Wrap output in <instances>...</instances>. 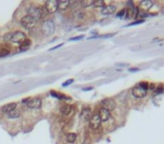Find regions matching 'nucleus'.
<instances>
[{"mask_svg": "<svg viewBox=\"0 0 164 144\" xmlns=\"http://www.w3.org/2000/svg\"><path fill=\"white\" fill-rule=\"evenodd\" d=\"M5 41H9L14 44H21L24 41H26V34L24 32L16 31L11 32V33H7L3 36Z\"/></svg>", "mask_w": 164, "mask_h": 144, "instance_id": "nucleus-1", "label": "nucleus"}, {"mask_svg": "<svg viewBox=\"0 0 164 144\" xmlns=\"http://www.w3.org/2000/svg\"><path fill=\"white\" fill-rule=\"evenodd\" d=\"M42 32L45 36H51L55 32V23L53 19H45L42 24Z\"/></svg>", "mask_w": 164, "mask_h": 144, "instance_id": "nucleus-2", "label": "nucleus"}, {"mask_svg": "<svg viewBox=\"0 0 164 144\" xmlns=\"http://www.w3.org/2000/svg\"><path fill=\"white\" fill-rule=\"evenodd\" d=\"M27 15L28 16H31L33 19H35V21H40L42 17H43V15H44V12H43V8L42 7H38V6H31L28 9H27Z\"/></svg>", "mask_w": 164, "mask_h": 144, "instance_id": "nucleus-3", "label": "nucleus"}, {"mask_svg": "<svg viewBox=\"0 0 164 144\" xmlns=\"http://www.w3.org/2000/svg\"><path fill=\"white\" fill-rule=\"evenodd\" d=\"M23 104L26 105L28 108L31 109H38L41 108L42 106V99L41 98H37V97H34V98H26L23 100Z\"/></svg>", "mask_w": 164, "mask_h": 144, "instance_id": "nucleus-4", "label": "nucleus"}, {"mask_svg": "<svg viewBox=\"0 0 164 144\" xmlns=\"http://www.w3.org/2000/svg\"><path fill=\"white\" fill-rule=\"evenodd\" d=\"M20 25L24 27V28H26V29H31V28H34V27H35V25H36V21H35V19H33L31 16L26 15V16L21 17Z\"/></svg>", "mask_w": 164, "mask_h": 144, "instance_id": "nucleus-5", "label": "nucleus"}, {"mask_svg": "<svg viewBox=\"0 0 164 144\" xmlns=\"http://www.w3.org/2000/svg\"><path fill=\"white\" fill-rule=\"evenodd\" d=\"M89 125H90V128L91 130H98L101 125V119L99 117V114H92L90 119H89Z\"/></svg>", "mask_w": 164, "mask_h": 144, "instance_id": "nucleus-6", "label": "nucleus"}, {"mask_svg": "<svg viewBox=\"0 0 164 144\" xmlns=\"http://www.w3.org/2000/svg\"><path fill=\"white\" fill-rule=\"evenodd\" d=\"M147 91L148 90H146V89H144L142 88L139 84H137V86H135L133 89H132V95H133L135 98H144L146 95H147Z\"/></svg>", "mask_w": 164, "mask_h": 144, "instance_id": "nucleus-7", "label": "nucleus"}, {"mask_svg": "<svg viewBox=\"0 0 164 144\" xmlns=\"http://www.w3.org/2000/svg\"><path fill=\"white\" fill-rule=\"evenodd\" d=\"M101 106H102V108L105 109H107L108 112H113L115 110V108H116V103H115V100L111 99V98H105L101 100Z\"/></svg>", "mask_w": 164, "mask_h": 144, "instance_id": "nucleus-8", "label": "nucleus"}, {"mask_svg": "<svg viewBox=\"0 0 164 144\" xmlns=\"http://www.w3.org/2000/svg\"><path fill=\"white\" fill-rule=\"evenodd\" d=\"M44 9L46 10L47 14H54L57 11V1L55 0H50V1H46L45 5H44Z\"/></svg>", "mask_w": 164, "mask_h": 144, "instance_id": "nucleus-9", "label": "nucleus"}, {"mask_svg": "<svg viewBox=\"0 0 164 144\" xmlns=\"http://www.w3.org/2000/svg\"><path fill=\"white\" fill-rule=\"evenodd\" d=\"M99 117H100V119H101V122H108L109 119H110V112H108L107 109H105V108H100L99 109Z\"/></svg>", "mask_w": 164, "mask_h": 144, "instance_id": "nucleus-10", "label": "nucleus"}, {"mask_svg": "<svg viewBox=\"0 0 164 144\" xmlns=\"http://www.w3.org/2000/svg\"><path fill=\"white\" fill-rule=\"evenodd\" d=\"M116 12V7L113 5H106L101 9V14L102 15H113Z\"/></svg>", "mask_w": 164, "mask_h": 144, "instance_id": "nucleus-11", "label": "nucleus"}, {"mask_svg": "<svg viewBox=\"0 0 164 144\" xmlns=\"http://www.w3.org/2000/svg\"><path fill=\"white\" fill-rule=\"evenodd\" d=\"M70 6H71V1H68V0H60V1H57V9L59 10H66Z\"/></svg>", "mask_w": 164, "mask_h": 144, "instance_id": "nucleus-12", "label": "nucleus"}, {"mask_svg": "<svg viewBox=\"0 0 164 144\" xmlns=\"http://www.w3.org/2000/svg\"><path fill=\"white\" fill-rule=\"evenodd\" d=\"M15 108H17V104L16 103H9V104H7V105H5V106H2L1 110H2V113L8 114L9 112H11L12 109H15Z\"/></svg>", "mask_w": 164, "mask_h": 144, "instance_id": "nucleus-13", "label": "nucleus"}, {"mask_svg": "<svg viewBox=\"0 0 164 144\" xmlns=\"http://www.w3.org/2000/svg\"><path fill=\"white\" fill-rule=\"evenodd\" d=\"M153 6V1L151 0H144V1H141L139 3V8H142L143 10H150Z\"/></svg>", "mask_w": 164, "mask_h": 144, "instance_id": "nucleus-14", "label": "nucleus"}, {"mask_svg": "<svg viewBox=\"0 0 164 144\" xmlns=\"http://www.w3.org/2000/svg\"><path fill=\"white\" fill-rule=\"evenodd\" d=\"M72 108H73V106H71V105H63L61 107V114L63 116H69L72 112Z\"/></svg>", "mask_w": 164, "mask_h": 144, "instance_id": "nucleus-15", "label": "nucleus"}, {"mask_svg": "<svg viewBox=\"0 0 164 144\" xmlns=\"http://www.w3.org/2000/svg\"><path fill=\"white\" fill-rule=\"evenodd\" d=\"M7 115V117L8 118H10V119H15V118H18L19 116H20V110L18 109V108H15V109H12L11 112H9L8 114H6Z\"/></svg>", "mask_w": 164, "mask_h": 144, "instance_id": "nucleus-16", "label": "nucleus"}, {"mask_svg": "<svg viewBox=\"0 0 164 144\" xmlns=\"http://www.w3.org/2000/svg\"><path fill=\"white\" fill-rule=\"evenodd\" d=\"M31 40H28V38H26V41H24L21 44H19V51L24 52V51H27L29 47H31Z\"/></svg>", "mask_w": 164, "mask_h": 144, "instance_id": "nucleus-17", "label": "nucleus"}, {"mask_svg": "<svg viewBox=\"0 0 164 144\" xmlns=\"http://www.w3.org/2000/svg\"><path fill=\"white\" fill-rule=\"evenodd\" d=\"M81 117L84 118V119H90V117H91V109L89 107H85V108L83 107L81 113Z\"/></svg>", "mask_w": 164, "mask_h": 144, "instance_id": "nucleus-18", "label": "nucleus"}, {"mask_svg": "<svg viewBox=\"0 0 164 144\" xmlns=\"http://www.w3.org/2000/svg\"><path fill=\"white\" fill-rule=\"evenodd\" d=\"M77 134L75 133H68L66 134V142H69V143H74L75 142V140H77Z\"/></svg>", "mask_w": 164, "mask_h": 144, "instance_id": "nucleus-19", "label": "nucleus"}, {"mask_svg": "<svg viewBox=\"0 0 164 144\" xmlns=\"http://www.w3.org/2000/svg\"><path fill=\"white\" fill-rule=\"evenodd\" d=\"M80 5L83 8L91 7V6H93V0H83V1H80Z\"/></svg>", "mask_w": 164, "mask_h": 144, "instance_id": "nucleus-20", "label": "nucleus"}, {"mask_svg": "<svg viewBox=\"0 0 164 144\" xmlns=\"http://www.w3.org/2000/svg\"><path fill=\"white\" fill-rule=\"evenodd\" d=\"M105 6H106V3H105V1H102V0H96V1H93V7L94 8H101L102 9Z\"/></svg>", "mask_w": 164, "mask_h": 144, "instance_id": "nucleus-21", "label": "nucleus"}, {"mask_svg": "<svg viewBox=\"0 0 164 144\" xmlns=\"http://www.w3.org/2000/svg\"><path fill=\"white\" fill-rule=\"evenodd\" d=\"M9 53H10V51H9L7 47H1V49H0V58L7 56V55H9Z\"/></svg>", "mask_w": 164, "mask_h": 144, "instance_id": "nucleus-22", "label": "nucleus"}, {"mask_svg": "<svg viewBox=\"0 0 164 144\" xmlns=\"http://www.w3.org/2000/svg\"><path fill=\"white\" fill-rule=\"evenodd\" d=\"M51 95L53 96V97H56V98H59V99H66L68 97L66 96H64V95H60V93H56L55 91H51Z\"/></svg>", "mask_w": 164, "mask_h": 144, "instance_id": "nucleus-23", "label": "nucleus"}, {"mask_svg": "<svg viewBox=\"0 0 164 144\" xmlns=\"http://www.w3.org/2000/svg\"><path fill=\"white\" fill-rule=\"evenodd\" d=\"M83 37H84L83 35H80V36H77V37H71V38H70L69 41H71V42L72 41H80V40H82Z\"/></svg>", "mask_w": 164, "mask_h": 144, "instance_id": "nucleus-24", "label": "nucleus"}, {"mask_svg": "<svg viewBox=\"0 0 164 144\" xmlns=\"http://www.w3.org/2000/svg\"><path fill=\"white\" fill-rule=\"evenodd\" d=\"M144 23V19H139V21H133V23H131L129 25L131 26H134V25H138V24H143Z\"/></svg>", "mask_w": 164, "mask_h": 144, "instance_id": "nucleus-25", "label": "nucleus"}, {"mask_svg": "<svg viewBox=\"0 0 164 144\" xmlns=\"http://www.w3.org/2000/svg\"><path fill=\"white\" fill-rule=\"evenodd\" d=\"M73 81H74V80H73V79H69V80H66V81H65V82L63 83V84H62V86H63V87H66V86H70V84H71V83L73 82Z\"/></svg>", "mask_w": 164, "mask_h": 144, "instance_id": "nucleus-26", "label": "nucleus"}, {"mask_svg": "<svg viewBox=\"0 0 164 144\" xmlns=\"http://www.w3.org/2000/svg\"><path fill=\"white\" fill-rule=\"evenodd\" d=\"M126 14V9H123V10H120L118 14H117V17H120V18H123L124 15Z\"/></svg>", "mask_w": 164, "mask_h": 144, "instance_id": "nucleus-27", "label": "nucleus"}, {"mask_svg": "<svg viewBox=\"0 0 164 144\" xmlns=\"http://www.w3.org/2000/svg\"><path fill=\"white\" fill-rule=\"evenodd\" d=\"M155 93H162V86H160L156 90H155Z\"/></svg>", "mask_w": 164, "mask_h": 144, "instance_id": "nucleus-28", "label": "nucleus"}, {"mask_svg": "<svg viewBox=\"0 0 164 144\" xmlns=\"http://www.w3.org/2000/svg\"><path fill=\"white\" fill-rule=\"evenodd\" d=\"M129 71H131V72H135V71H138V68H132V69H129Z\"/></svg>", "mask_w": 164, "mask_h": 144, "instance_id": "nucleus-29", "label": "nucleus"}, {"mask_svg": "<svg viewBox=\"0 0 164 144\" xmlns=\"http://www.w3.org/2000/svg\"><path fill=\"white\" fill-rule=\"evenodd\" d=\"M92 88L91 87H88V88H83V91H88V90H91Z\"/></svg>", "mask_w": 164, "mask_h": 144, "instance_id": "nucleus-30", "label": "nucleus"}]
</instances>
